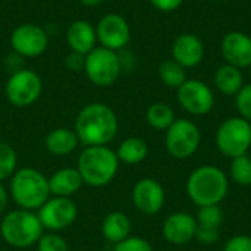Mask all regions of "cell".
Wrapping results in <instances>:
<instances>
[{
	"mask_svg": "<svg viewBox=\"0 0 251 251\" xmlns=\"http://www.w3.org/2000/svg\"><path fill=\"white\" fill-rule=\"evenodd\" d=\"M74 129L84 147L109 146L118 135L119 121L110 106L94 101L78 112Z\"/></svg>",
	"mask_w": 251,
	"mask_h": 251,
	"instance_id": "obj_1",
	"label": "cell"
},
{
	"mask_svg": "<svg viewBox=\"0 0 251 251\" xmlns=\"http://www.w3.org/2000/svg\"><path fill=\"white\" fill-rule=\"evenodd\" d=\"M188 199L199 207L219 206L228 196V175L215 165H203L194 169L185 184Z\"/></svg>",
	"mask_w": 251,
	"mask_h": 251,
	"instance_id": "obj_2",
	"label": "cell"
},
{
	"mask_svg": "<svg viewBox=\"0 0 251 251\" xmlns=\"http://www.w3.org/2000/svg\"><path fill=\"white\" fill-rule=\"evenodd\" d=\"M119 163L116 151L109 146H88L79 153L75 168L85 185L101 188L115 179Z\"/></svg>",
	"mask_w": 251,
	"mask_h": 251,
	"instance_id": "obj_3",
	"label": "cell"
},
{
	"mask_svg": "<svg viewBox=\"0 0 251 251\" xmlns=\"http://www.w3.org/2000/svg\"><path fill=\"white\" fill-rule=\"evenodd\" d=\"M9 181V196L18 209L37 212L51 197L49 178L35 168L16 169Z\"/></svg>",
	"mask_w": 251,
	"mask_h": 251,
	"instance_id": "obj_4",
	"label": "cell"
},
{
	"mask_svg": "<svg viewBox=\"0 0 251 251\" xmlns=\"http://www.w3.org/2000/svg\"><path fill=\"white\" fill-rule=\"evenodd\" d=\"M44 234V228L37 212L15 209L7 212L0 222V235L3 241L16 250L29 249L37 244Z\"/></svg>",
	"mask_w": 251,
	"mask_h": 251,
	"instance_id": "obj_5",
	"label": "cell"
},
{
	"mask_svg": "<svg viewBox=\"0 0 251 251\" xmlns=\"http://www.w3.org/2000/svg\"><path fill=\"white\" fill-rule=\"evenodd\" d=\"M84 72L88 81L97 87L113 85L122 72V63L118 51L101 46L94 47L88 54H85Z\"/></svg>",
	"mask_w": 251,
	"mask_h": 251,
	"instance_id": "obj_6",
	"label": "cell"
},
{
	"mask_svg": "<svg viewBox=\"0 0 251 251\" xmlns=\"http://www.w3.org/2000/svg\"><path fill=\"white\" fill-rule=\"evenodd\" d=\"M218 150L231 159L249 154L251 147V124L241 116L225 119L216 131Z\"/></svg>",
	"mask_w": 251,
	"mask_h": 251,
	"instance_id": "obj_7",
	"label": "cell"
},
{
	"mask_svg": "<svg viewBox=\"0 0 251 251\" xmlns=\"http://www.w3.org/2000/svg\"><path fill=\"white\" fill-rule=\"evenodd\" d=\"M201 134L199 126L185 118L175 119V122L166 129L165 147L166 151L178 160L191 157L200 147Z\"/></svg>",
	"mask_w": 251,
	"mask_h": 251,
	"instance_id": "obj_8",
	"label": "cell"
},
{
	"mask_svg": "<svg viewBox=\"0 0 251 251\" xmlns=\"http://www.w3.org/2000/svg\"><path fill=\"white\" fill-rule=\"evenodd\" d=\"M43 91V82L37 72L21 69L9 75L4 85L6 100L15 107H28L34 104Z\"/></svg>",
	"mask_w": 251,
	"mask_h": 251,
	"instance_id": "obj_9",
	"label": "cell"
},
{
	"mask_svg": "<svg viewBox=\"0 0 251 251\" xmlns=\"http://www.w3.org/2000/svg\"><path fill=\"white\" fill-rule=\"evenodd\" d=\"M38 219L47 232H62L78 218V207L72 199L51 196L38 210Z\"/></svg>",
	"mask_w": 251,
	"mask_h": 251,
	"instance_id": "obj_10",
	"label": "cell"
},
{
	"mask_svg": "<svg viewBox=\"0 0 251 251\" xmlns=\"http://www.w3.org/2000/svg\"><path fill=\"white\" fill-rule=\"evenodd\" d=\"M10 47L21 57H38L49 47V32L35 24H21L10 34Z\"/></svg>",
	"mask_w": 251,
	"mask_h": 251,
	"instance_id": "obj_11",
	"label": "cell"
},
{
	"mask_svg": "<svg viewBox=\"0 0 251 251\" xmlns=\"http://www.w3.org/2000/svg\"><path fill=\"white\" fill-rule=\"evenodd\" d=\"M178 103L193 116L207 115L215 106L212 88L200 79H187L176 91Z\"/></svg>",
	"mask_w": 251,
	"mask_h": 251,
	"instance_id": "obj_12",
	"label": "cell"
},
{
	"mask_svg": "<svg viewBox=\"0 0 251 251\" xmlns=\"http://www.w3.org/2000/svg\"><path fill=\"white\" fill-rule=\"evenodd\" d=\"M96 34L101 47L119 51L131 40V26L122 15L107 13L97 22Z\"/></svg>",
	"mask_w": 251,
	"mask_h": 251,
	"instance_id": "obj_13",
	"label": "cell"
},
{
	"mask_svg": "<svg viewBox=\"0 0 251 251\" xmlns=\"http://www.w3.org/2000/svg\"><path fill=\"white\" fill-rule=\"evenodd\" d=\"M166 201V193L163 185L154 178H141L132 188V203L135 209L146 215H157Z\"/></svg>",
	"mask_w": 251,
	"mask_h": 251,
	"instance_id": "obj_14",
	"label": "cell"
},
{
	"mask_svg": "<svg viewBox=\"0 0 251 251\" xmlns=\"http://www.w3.org/2000/svg\"><path fill=\"white\" fill-rule=\"evenodd\" d=\"M197 219L188 212H175L169 215L163 225V238L174 246H185L196 238Z\"/></svg>",
	"mask_w": 251,
	"mask_h": 251,
	"instance_id": "obj_15",
	"label": "cell"
},
{
	"mask_svg": "<svg viewBox=\"0 0 251 251\" xmlns=\"http://www.w3.org/2000/svg\"><path fill=\"white\" fill-rule=\"evenodd\" d=\"M221 49L228 65H232L238 69L251 66L250 35L240 31L228 32L222 40Z\"/></svg>",
	"mask_w": 251,
	"mask_h": 251,
	"instance_id": "obj_16",
	"label": "cell"
},
{
	"mask_svg": "<svg viewBox=\"0 0 251 251\" xmlns=\"http://www.w3.org/2000/svg\"><path fill=\"white\" fill-rule=\"evenodd\" d=\"M172 57L184 68L197 66L204 57L203 41L190 32L178 35L172 44Z\"/></svg>",
	"mask_w": 251,
	"mask_h": 251,
	"instance_id": "obj_17",
	"label": "cell"
},
{
	"mask_svg": "<svg viewBox=\"0 0 251 251\" xmlns=\"http://www.w3.org/2000/svg\"><path fill=\"white\" fill-rule=\"evenodd\" d=\"M66 44L71 51L79 54H88L94 47H97L96 28L85 19L74 21L66 31Z\"/></svg>",
	"mask_w": 251,
	"mask_h": 251,
	"instance_id": "obj_18",
	"label": "cell"
},
{
	"mask_svg": "<svg viewBox=\"0 0 251 251\" xmlns=\"http://www.w3.org/2000/svg\"><path fill=\"white\" fill-rule=\"evenodd\" d=\"M79 138L75 132V129L59 126L51 129L46 138H44V147L46 150L56 157H65L72 154L78 146H79Z\"/></svg>",
	"mask_w": 251,
	"mask_h": 251,
	"instance_id": "obj_19",
	"label": "cell"
},
{
	"mask_svg": "<svg viewBox=\"0 0 251 251\" xmlns=\"http://www.w3.org/2000/svg\"><path fill=\"white\" fill-rule=\"evenodd\" d=\"M84 185V181L76 168H62L49 176L50 193L54 197H68L75 196Z\"/></svg>",
	"mask_w": 251,
	"mask_h": 251,
	"instance_id": "obj_20",
	"label": "cell"
},
{
	"mask_svg": "<svg viewBox=\"0 0 251 251\" xmlns=\"http://www.w3.org/2000/svg\"><path fill=\"white\" fill-rule=\"evenodd\" d=\"M100 229H101L103 238L107 243L115 246V244L124 241L125 238H128L131 235L132 222L126 213L115 210V212H110L104 216Z\"/></svg>",
	"mask_w": 251,
	"mask_h": 251,
	"instance_id": "obj_21",
	"label": "cell"
},
{
	"mask_svg": "<svg viewBox=\"0 0 251 251\" xmlns=\"http://www.w3.org/2000/svg\"><path fill=\"white\" fill-rule=\"evenodd\" d=\"M215 84L222 94L237 96L238 91L244 87V78L241 69L228 63L221 66L215 74Z\"/></svg>",
	"mask_w": 251,
	"mask_h": 251,
	"instance_id": "obj_22",
	"label": "cell"
},
{
	"mask_svg": "<svg viewBox=\"0 0 251 251\" xmlns=\"http://www.w3.org/2000/svg\"><path fill=\"white\" fill-rule=\"evenodd\" d=\"M149 154L147 143L140 137H129L125 138L116 150V156L121 163L125 165H138L146 160Z\"/></svg>",
	"mask_w": 251,
	"mask_h": 251,
	"instance_id": "obj_23",
	"label": "cell"
},
{
	"mask_svg": "<svg viewBox=\"0 0 251 251\" xmlns=\"http://www.w3.org/2000/svg\"><path fill=\"white\" fill-rule=\"evenodd\" d=\"M175 112L174 109L162 101L153 103L149 106L146 112V121L147 124L157 131H166L174 122H175Z\"/></svg>",
	"mask_w": 251,
	"mask_h": 251,
	"instance_id": "obj_24",
	"label": "cell"
},
{
	"mask_svg": "<svg viewBox=\"0 0 251 251\" xmlns=\"http://www.w3.org/2000/svg\"><path fill=\"white\" fill-rule=\"evenodd\" d=\"M159 76H160V81L166 87L176 88V90L187 81L185 68L181 66L174 59H169V60H165V62L160 63V66H159Z\"/></svg>",
	"mask_w": 251,
	"mask_h": 251,
	"instance_id": "obj_25",
	"label": "cell"
},
{
	"mask_svg": "<svg viewBox=\"0 0 251 251\" xmlns=\"http://www.w3.org/2000/svg\"><path fill=\"white\" fill-rule=\"evenodd\" d=\"M231 179L241 187L251 185V157L249 154L238 156L232 159L231 169H229Z\"/></svg>",
	"mask_w": 251,
	"mask_h": 251,
	"instance_id": "obj_26",
	"label": "cell"
},
{
	"mask_svg": "<svg viewBox=\"0 0 251 251\" xmlns=\"http://www.w3.org/2000/svg\"><path fill=\"white\" fill-rule=\"evenodd\" d=\"M18 169V154L15 149L4 141H0V182L10 179Z\"/></svg>",
	"mask_w": 251,
	"mask_h": 251,
	"instance_id": "obj_27",
	"label": "cell"
},
{
	"mask_svg": "<svg viewBox=\"0 0 251 251\" xmlns=\"http://www.w3.org/2000/svg\"><path fill=\"white\" fill-rule=\"evenodd\" d=\"M196 219H197L199 226L221 229L222 222H224V212H222V209L219 206L199 207V213H197Z\"/></svg>",
	"mask_w": 251,
	"mask_h": 251,
	"instance_id": "obj_28",
	"label": "cell"
},
{
	"mask_svg": "<svg viewBox=\"0 0 251 251\" xmlns=\"http://www.w3.org/2000/svg\"><path fill=\"white\" fill-rule=\"evenodd\" d=\"M35 246L37 251H69L66 240L59 232H44Z\"/></svg>",
	"mask_w": 251,
	"mask_h": 251,
	"instance_id": "obj_29",
	"label": "cell"
},
{
	"mask_svg": "<svg viewBox=\"0 0 251 251\" xmlns=\"http://www.w3.org/2000/svg\"><path fill=\"white\" fill-rule=\"evenodd\" d=\"M235 106L241 118L251 124V84L244 85L235 96Z\"/></svg>",
	"mask_w": 251,
	"mask_h": 251,
	"instance_id": "obj_30",
	"label": "cell"
},
{
	"mask_svg": "<svg viewBox=\"0 0 251 251\" xmlns=\"http://www.w3.org/2000/svg\"><path fill=\"white\" fill-rule=\"evenodd\" d=\"M113 251H153V247L146 238L129 235L124 241L115 244Z\"/></svg>",
	"mask_w": 251,
	"mask_h": 251,
	"instance_id": "obj_31",
	"label": "cell"
},
{
	"mask_svg": "<svg viewBox=\"0 0 251 251\" xmlns=\"http://www.w3.org/2000/svg\"><path fill=\"white\" fill-rule=\"evenodd\" d=\"M224 251H251V235L247 234L234 235L225 243Z\"/></svg>",
	"mask_w": 251,
	"mask_h": 251,
	"instance_id": "obj_32",
	"label": "cell"
},
{
	"mask_svg": "<svg viewBox=\"0 0 251 251\" xmlns=\"http://www.w3.org/2000/svg\"><path fill=\"white\" fill-rule=\"evenodd\" d=\"M221 237V229H215V228H206V226H199L197 225V231H196V238L200 244L204 246H213L219 241Z\"/></svg>",
	"mask_w": 251,
	"mask_h": 251,
	"instance_id": "obj_33",
	"label": "cell"
},
{
	"mask_svg": "<svg viewBox=\"0 0 251 251\" xmlns=\"http://www.w3.org/2000/svg\"><path fill=\"white\" fill-rule=\"evenodd\" d=\"M84 63H85V56L79 54V53H75V51L68 53L66 57H65V66L71 72L84 71Z\"/></svg>",
	"mask_w": 251,
	"mask_h": 251,
	"instance_id": "obj_34",
	"label": "cell"
},
{
	"mask_svg": "<svg viewBox=\"0 0 251 251\" xmlns=\"http://www.w3.org/2000/svg\"><path fill=\"white\" fill-rule=\"evenodd\" d=\"M149 1L154 9L160 12H174L184 3V0H149Z\"/></svg>",
	"mask_w": 251,
	"mask_h": 251,
	"instance_id": "obj_35",
	"label": "cell"
},
{
	"mask_svg": "<svg viewBox=\"0 0 251 251\" xmlns=\"http://www.w3.org/2000/svg\"><path fill=\"white\" fill-rule=\"evenodd\" d=\"M4 65H6V68H7V71H9L10 74L18 72V71H21V69L25 68V66H24V57H21V56L16 54V53L9 54V56L6 57V60H4Z\"/></svg>",
	"mask_w": 251,
	"mask_h": 251,
	"instance_id": "obj_36",
	"label": "cell"
},
{
	"mask_svg": "<svg viewBox=\"0 0 251 251\" xmlns=\"http://www.w3.org/2000/svg\"><path fill=\"white\" fill-rule=\"evenodd\" d=\"M7 203H9V193L6 190V187L3 185V182H0V215L4 213Z\"/></svg>",
	"mask_w": 251,
	"mask_h": 251,
	"instance_id": "obj_37",
	"label": "cell"
},
{
	"mask_svg": "<svg viewBox=\"0 0 251 251\" xmlns=\"http://www.w3.org/2000/svg\"><path fill=\"white\" fill-rule=\"evenodd\" d=\"M104 0H79V3H82L84 6H87V7H96V6H99V4H101Z\"/></svg>",
	"mask_w": 251,
	"mask_h": 251,
	"instance_id": "obj_38",
	"label": "cell"
},
{
	"mask_svg": "<svg viewBox=\"0 0 251 251\" xmlns=\"http://www.w3.org/2000/svg\"><path fill=\"white\" fill-rule=\"evenodd\" d=\"M216 1H228V0H216Z\"/></svg>",
	"mask_w": 251,
	"mask_h": 251,
	"instance_id": "obj_39",
	"label": "cell"
},
{
	"mask_svg": "<svg viewBox=\"0 0 251 251\" xmlns=\"http://www.w3.org/2000/svg\"><path fill=\"white\" fill-rule=\"evenodd\" d=\"M250 76H251V66H250Z\"/></svg>",
	"mask_w": 251,
	"mask_h": 251,
	"instance_id": "obj_40",
	"label": "cell"
}]
</instances>
